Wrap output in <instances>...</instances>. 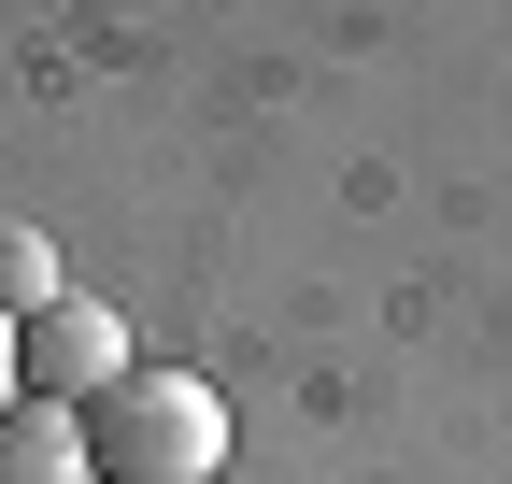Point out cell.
I'll list each match as a JSON object with an SVG mask.
<instances>
[{
  "label": "cell",
  "instance_id": "3957f363",
  "mask_svg": "<svg viewBox=\"0 0 512 484\" xmlns=\"http://www.w3.org/2000/svg\"><path fill=\"white\" fill-rule=\"evenodd\" d=\"M0 484H100V470H86V413L15 399V413H0Z\"/></svg>",
  "mask_w": 512,
  "mask_h": 484
},
{
  "label": "cell",
  "instance_id": "7a4b0ae2",
  "mask_svg": "<svg viewBox=\"0 0 512 484\" xmlns=\"http://www.w3.org/2000/svg\"><path fill=\"white\" fill-rule=\"evenodd\" d=\"M128 371H143V356H128V314H114V299H72V285H57L43 314L15 328V385H29L43 413H86V399H114Z\"/></svg>",
  "mask_w": 512,
  "mask_h": 484
},
{
  "label": "cell",
  "instance_id": "277c9868",
  "mask_svg": "<svg viewBox=\"0 0 512 484\" xmlns=\"http://www.w3.org/2000/svg\"><path fill=\"white\" fill-rule=\"evenodd\" d=\"M43 299H57V257H43V228H0V314H43Z\"/></svg>",
  "mask_w": 512,
  "mask_h": 484
},
{
  "label": "cell",
  "instance_id": "6da1fadb",
  "mask_svg": "<svg viewBox=\"0 0 512 484\" xmlns=\"http://www.w3.org/2000/svg\"><path fill=\"white\" fill-rule=\"evenodd\" d=\"M86 470L100 484H214L228 470V399L200 371H128L114 399H86Z\"/></svg>",
  "mask_w": 512,
  "mask_h": 484
},
{
  "label": "cell",
  "instance_id": "5b68a950",
  "mask_svg": "<svg viewBox=\"0 0 512 484\" xmlns=\"http://www.w3.org/2000/svg\"><path fill=\"white\" fill-rule=\"evenodd\" d=\"M15 399H29V385H15V314H0V413H15Z\"/></svg>",
  "mask_w": 512,
  "mask_h": 484
}]
</instances>
